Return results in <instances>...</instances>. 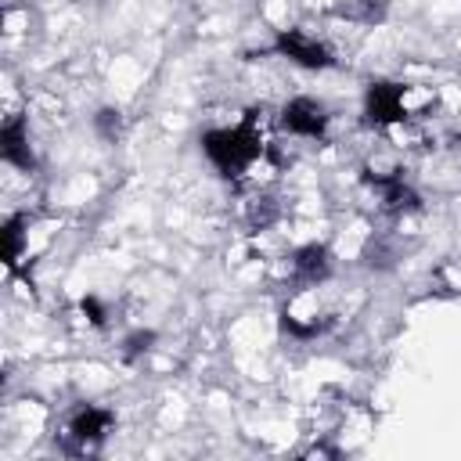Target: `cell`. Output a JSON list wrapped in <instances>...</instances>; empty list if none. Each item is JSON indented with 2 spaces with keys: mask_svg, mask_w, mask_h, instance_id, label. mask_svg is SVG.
Masks as SVG:
<instances>
[{
  "mask_svg": "<svg viewBox=\"0 0 461 461\" xmlns=\"http://www.w3.org/2000/svg\"><path fill=\"white\" fill-rule=\"evenodd\" d=\"M198 148H202V155L209 158V166L223 180L245 176L263 158V151H267V140H263V130H259V112L249 108L238 122L205 130L198 137Z\"/></svg>",
  "mask_w": 461,
  "mask_h": 461,
  "instance_id": "obj_1",
  "label": "cell"
},
{
  "mask_svg": "<svg viewBox=\"0 0 461 461\" xmlns=\"http://www.w3.org/2000/svg\"><path fill=\"white\" fill-rule=\"evenodd\" d=\"M407 122V86L396 79H375L364 90V126L385 130Z\"/></svg>",
  "mask_w": 461,
  "mask_h": 461,
  "instance_id": "obj_2",
  "label": "cell"
},
{
  "mask_svg": "<svg viewBox=\"0 0 461 461\" xmlns=\"http://www.w3.org/2000/svg\"><path fill=\"white\" fill-rule=\"evenodd\" d=\"M270 50L277 58L299 65V68H310V72H321V68H331L335 65V50L324 40H317L313 32H306V29H281L274 36Z\"/></svg>",
  "mask_w": 461,
  "mask_h": 461,
  "instance_id": "obj_3",
  "label": "cell"
},
{
  "mask_svg": "<svg viewBox=\"0 0 461 461\" xmlns=\"http://www.w3.org/2000/svg\"><path fill=\"white\" fill-rule=\"evenodd\" d=\"M277 122H281V130L292 133V137H303V140H324L328 130H331V112H328L324 101L299 94V97H292V101L281 104Z\"/></svg>",
  "mask_w": 461,
  "mask_h": 461,
  "instance_id": "obj_4",
  "label": "cell"
},
{
  "mask_svg": "<svg viewBox=\"0 0 461 461\" xmlns=\"http://www.w3.org/2000/svg\"><path fill=\"white\" fill-rule=\"evenodd\" d=\"M115 425V411L108 407H97V403H83L68 414V425H65V439H68V450L76 454H86V450H97L108 432Z\"/></svg>",
  "mask_w": 461,
  "mask_h": 461,
  "instance_id": "obj_5",
  "label": "cell"
},
{
  "mask_svg": "<svg viewBox=\"0 0 461 461\" xmlns=\"http://www.w3.org/2000/svg\"><path fill=\"white\" fill-rule=\"evenodd\" d=\"M288 270H292V285L303 292V288H317V285H324V281L331 277L335 263H331V252H328V245H321V241H310V245H299V249L292 252V263H288Z\"/></svg>",
  "mask_w": 461,
  "mask_h": 461,
  "instance_id": "obj_6",
  "label": "cell"
},
{
  "mask_svg": "<svg viewBox=\"0 0 461 461\" xmlns=\"http://www.w3.org/2000/svg\"><path fill=\"white\" fill-rule=\"evenodd\" d=\"M0 158L14 169H25V173L36 169V151H32V140H29L25 115H7L4 119V126H0Z\"/></svg>",
  "mask_w": 461,
  "mask_h": 461,
  "instance_id": "obj_7",
  "label": "cell"
},
{
  "mask_svg": "<svg viewBox=\"0 0 461 461\" xmlns=\"http://www.w3.org/2000/svg\"><path fill=\"white\" fill-rule=\"evenodd\" d=\"M364 180H367V187H371V191H378V198H382V205H385L389 212L403 216V212L421 209L418 191L403 180V173H400V169H393V173H364Z\"/></svg>",
  "mask_w": 461,
  "mask_h": 461,
  "instance_id": "obj_8",
  "label": "cell"
},
{
  "mask_svg": "<svg viewBox=\"0 0 461 461\" xmlns=\"http://www.w3.org/2000/svg\"><path fill=\"white\" fill-rule=\"evenodd\" d=\"M25 227H29V216H25V212H14V216L4 220L0 238H4V263H7L11 270H14L18 259H22V249H25Z\"/></svg>",
  "mask_w": 461,
  "mask_h": 461,
  "instance_id": "obj_9",
  "label": "cell"
},
{
  "mask_svg": "<svg viewBox=\"0 0 461 461\" xmlns=\"http://www.w3.org/2000/svg\"><path fill=\"white\" fill-rule=\"evenodd\" d=\"M94 130L101 133V140L115 144V140L122 137V112H119V108H101V112L94 115Z\"/></svg>",
  "mask_w": 461,
  "mask_h": 461,
  "instance_id": "obj_10",
  "label": "cell"
},
{
  "mask_svg": "<svg viewBox=\"0 0 461 461\" xmlns=\"http://www.w3.org/2000/svg\"><path fill=\"white\" fill-rule=\"evenodd\" d=\"M79 310L90 317V324L104 328V321H108V310H104V303H101L97 295H83V299H79Z\"/></svg>",
  "mask_w": 461,
  "mask_h": 461,
  "instance_id": "obj_11",
  "label": "cell"
},
{
  "mask_svg": "<svg viewBox=\"0 0 461 461\" xmlns=\"http://www.w3.org/2000/svg\"><path fill=\"white\" fill-rule=\"evenodd\" d=\"M148 342H155V335H151V331H133V335L122 342V346H126V349H122V353H126V360H137L140 353H148Z\"/></svg>",
  "mask_w": 461,
  "mask_h": 461,
  "instance_id": "obj_12",
  "label": "cell"
}]
</instances>
